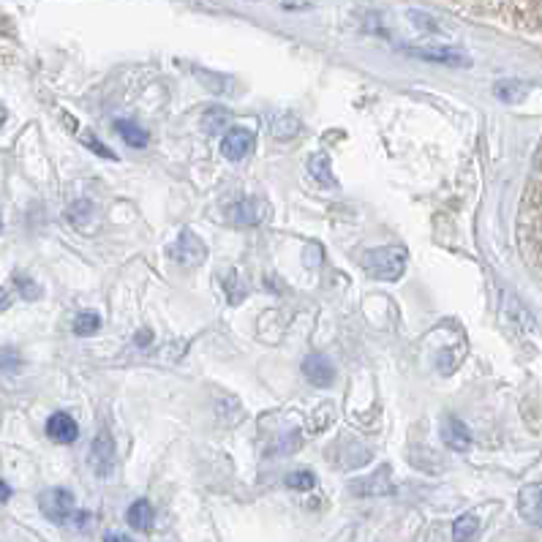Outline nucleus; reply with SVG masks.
<instances>
[{
    "label": "nucleus",
    "mask_w": 542,
    "mask_h": 542,
    "mask_svg": "<svg viewBox=\"0 0 542 542\" xmlns=\"http://www.w3.org/2000/svg\"><path fill=\"white\" fill-rule=\"evenodd\" d=\"M363 270L376 281H399L406 270V251L401 245H384L371 248L368 254L360 259Z\"/></svg>",
    "instance_id": "1"
},
{
    "label": "nucleus",
    "mask_w": 542,
    "mask_h": 542,
    "mask_svg": "<svg viewBox=\"0 0 542 542\" xmlns=\"http://www.w3.org/2000/svg\"><path fill=\"white\" fill-rule=\"evenodd\" d=\"M39 510L52 523H66L74 515V496L66 488H47L39 496Z\"/></svg>",
    "instance_id": "2"
},
{
    "label": "nucleus",
    "mask_w": 542,
    "mask_h": 542,
    "mask_svg": "<svg viewBox=\"0 0 542 542\" xmlns=\"http://www.w3.org/2000/svg\"><path fill=\"white\" fill-rule=\"evenodd\" d=\"M169 257L177 259L180 265H189V267H197L202 259H205V243L191 232H180V237L174 240V245L169 248Z\"/></svg>",
    "instance_id": "3"
},
{
    "label": "nucleus",
    "mask_w": 542,
    "mask_h": 542,
    "mask_svg": "<svg viewBox=\"0 0 542 542\" xmlns=\"http://www.w3.org/2000/svg\"><path fill=\"white\" fill-rule=\"evenodd\" d=\"M251 148H254V131H248L243 126L229 128L221 139V153L229 161H243L251 153Z\"/></svg>",
    "instance_id": "4"
},
{
    "label": "nucleus",
    "mask_w": 542,
    "mask_h": 542,
    "mask_svg": "<svg viewBox=\"0 0 542 542\" xmlns=\"http://www.w3.org/2000/svg\"><path fill=\"white\" fill-rule=\"evenodd\" d=\"M518 513L526 523L542 529V483H531L518 493Z\"/></svg>",
    "instance_id": "5"
},
{
    "label": "nucleus",
    "mask_w": 542,
    "mask_h": 542,
    "mask_svg": "<svg viewBox=\"0 0 542 542\" xmlns=\"http://www.w3.org/2000/svg\"><path fill=\"white\" fill-rule=\"evenodd\" d=\"M90 463L93 472L98 477H110L115 468V445L110 439V433H98L93 439V450H90Z\"/></svg>",
    "instance_id": "6"
},
{
    "label": "nucleus",
    "mask_w": 542,
    "mask_h": 542,
    "mask_svg": "<svg viewBox=\"0 0 542 542\" xmlns=\"http://www.w3.org/2000/svg\"><path fill=\"white\" fill-rule=\"evenodd\" d=\"M47 437L58 445H74L77 437H80V425L77 420L66 414V412H55L50 420H47Z\"/></svg>",
    "instance_id": "7"
},
{
    "label": "nucleus",
    "mask_w": 542,
    "mask_h": 542,
    "mask_svg": "<svg viewBox=\"0 0 542 542\" xmlns=\"http://www.w3.org/2000/svg\"><path fill=\"white\" fill-rule=\"evenodd\" d=\"M303 374L316 387H330L336 382V368L324 354H308L303 360Z\"/></svg>",
    "instance_id": "8"
},
{
    "label": "nucleus",
    "mask_w": 542,
    "mask_h": 542,
    "mask_svg": "<svg viewBox=\"0 0 542 542\" xmlns=\"http://www.w3.org/2000/svg\"><path fill=\"white\" fill-rule=\"evenodd\" d=\"M442 442L455 453H466L472 447V433H468V428L458 417H447L442 422Z\"/></svg>",
    "instance_id": "9"
},
{
    "label": "nucleus",
    "mask_w": 542,
    "mask_h": 542,
    "mask_svg": "<svg viewBox=\"0 0 542 542\" xmlns=\"http://www.w3.org/2000/svg\"><path fill=\"white\" fill-rule=\"evenodd\" d=\"M409 55L420 58V60H430V63H445V66H468V60L455 52V50H442V47H406Z\"/></svg>",
    "instance_id": "10"
},
{
    "label": "nucleus",
    "mask_w": 542,
    "mask_h": 542,
    "mask_svg": "<svg viewBox=\"0 0 542 542\" xmlns=\"http://www.w3.org/2000/svg\"><path fill=\"white\" fill-rule=\"evenodd\" d=\"M259 221H262V205L257 199H248L245 197V199L232 205V224L235 227L248 229V227H257Z\"/></svg>",
    "instance_id": "11"
},
{
    "label": "nucleus",
    "mask_w": 542,
    "mask_h": 542,
    "mask_svg": "<svg viewBox=\"0 0 542 542\" xmlns=\"http://www.w3.org/2000/svg\"><path fill=\"white\" fill-rule=\"evenodd\" d=\"M352 491L360 493V496H382V493H390V491H392V485H390V468L384 466V468H379L376 475L366 477L363 483H354Z\"/></svg>",
    "instance_id": "12"
},
{
    "label": "nucleus",
    "mask_w": 542,
    "mask_h": 542,
    "mask_svg": "<svg viewBox=\"0 0 542 542\" xmlns=\"http://www.w3.org/2000/svg\"><path fill=\"white\" fill-rule=\"evenodd\" d=\"M126 521H128V526L136 529V531H148V529L153 526V521H156L151 501H148V499H136L131 507H128V513H126Z\"/></svg>",
    "instance_id": "13"
},
{
    "label": "nucleus",
    "mask_w": 542,
    "mask_h": 542,
    "mask_svg": "<svg viewBox=\"0 0 542 542\" xmlns=\"http://www.w3.org/2000/svg\"><path fill=\"white\" fill-rule=\"evenodd\" d=\"M270 131H273L275 139L286 142V139H292V136L300 134V120L292 112H278V115H273Z\"/></svg>",
    "instance_id": "14"
},
{
    "label": "nucleus",
    "mask_w": 542,
    "mask_h": 542,
    "mask_svg": "<svg viewBox=\"0 0 542 542\" xmlns=\"http://www.w3.org/2000/svg\"><path fill=\"white\" fill-rule=\"evenodd\" d=\"M308 169H311V174H314V180H316L319 186H324V189H336V177H333V172H330V159L324 156V153L311 156Z\"/></svg>",
    "instance_id": "15"
},
{
    "label": "nucleus",
    "mask_w": 542,
    "mask_h": 542,
    "mask_svg": "<svg viewBox=\"0 0 542 542\" xmlns=\"http://www.w3.org/2000/svg\"><path fill=\"white\" fill-rule=\"evenodd\" d=\"M480 531V518L472 515V513H466L461 515L455 523H453V539L455 542H472Z\"/></svg>",
    "instance_id": "16"
},
{
    "label": "nucleus",
    "mask_w": 542,
    "mask_h": 542,
    "mask_svg": "<svg viewBox=\"0 0 542 542\" xmlns=\"http://www.w3.org/2000/svg\"><path fill=\"white\" fill-rule=\"evenodd\" d=\"M115 131L123 136L126 144H131V148H144V144H148V131H144L142 126H136V123H131V120H118Z\"/></svg>",
    "instance_id": "17"
},
{
    "label": "nucleus",
    "mask_w": 542,
    "mask_h": 542,
    "mask_svg": "<svg viewBox=\"0 0 542 542\" xmlns=\"http://www.w3.org/2000/svg\"><path fill=\"white\" fill-rule=\"evenodd\" d=\"M493 93H496L501 101L513 104V101H521V98L526 96V85H521V82H515V80H501V82L493 88Z\"/></svg>",
    "instance_id": "18"
},
{
    "label": "nucleus",
    "mask_w": 542,
    "mask_h": 542,
    "mask_svg": "<svg viewBox=\"0 0 542 542\" xmlns=\"http://www.w3.org/2000/svg\"><path fill=\"white\" fill-rule=\"evenodd\" d=\"M101 330V316L98 314H93V311H85V314H80L77 319H74V333L77 336H96Z\"/></svg>",
    "instance_id": "19"
},
{
    "label": "nucleus",
    "mask_w": 542,
    "mask_h": 542,
    "mask_svg": "<svg viewBox=\"0 0 542 542\" xmlns=\"http://www.w3.org/2000/svg\"><path fill=\"white\" fill-rule=\"evenodd\" d=\"M314 485H316V477H314V472H308V468L286 475V488H292V491H311Z\"/></svg>",
    "instance_id": "20"
},
{
    "label": "nucleus",
    "mask_w": 542,
    "mask_h": 542,
    "mask_svg": "<svg viewBox=\"0 0 542 542\" xmlns=\"http://www.w3.org/2000/svg\"><path fill=\"white\" fill-rule=\"evenodd\" d=\"M74 131H77V136H80V139H82V142L88 144V148H90V151H93L96 156H104V159H115V153H112L110 148H104V144H101V142H98V139H96V136H93V134L88 131V128H74Z\"/></svg>",
    "instance_id": "21"
},
{
    "label": "nucleus",
    "mask_w": 542,
    "mask_h": 542,
    "mask_svg": "<svg viewBox=\"0 0 542 542\" xmlns=\"http://www.w3.org/2000/svg\"><path fill=\"white\" fill-rule=\"evenodd\" d=\"M227 120H229V112H227V110H221V106H213V110L205 115V131L215 134V131H219V128H221Z\"/></svg>",
    "instance_id": "22"
},
{
    "label": "nucleus",
    "mask_w": 542,
    "mask_h": 542,
    "mask_svg": "<svg viewBox=\"0 0 542 542\" xmlns=\"http://www.w3.org/2000/svg\"><path fill=\"white\" fill-rule=\"evenodd\" d=\"M19 352L12 349V346H4L0 349V371H17L19 368Z\"/></svg>",
    "instance_id": "23"
},
{
    "label": "nucleus",
    "mask_w": 542,
    "mask_h": 542,
    "mask_svg": "<svg viewBox=\"0 0 542 542\" xmlns=\"http://www.w3.org/2000/svg\"><path fill=\"white\" fill-rule=\"evenodd\" d=\"M17 283H19V289H22V292L27 295V300H33L35 295H39V286H35V283H30V281H25L22 275L17 278Z\"/></svg>",
    "instance_id": "24"
},
{
    "label": "nucleus",
    "mask_w": 542,
    "mask_h": 542,
    "mask_svg": "<svg viewBox=\"0 0 542 542\" xmlns=\"http://www.w3.org/2000/svg\"><path fill=\"white\" fill-rule=\"evenodd\" d=\"M12 499V488L4 483V480H0V504H4V501H9Z\"/></svg>",
    "instance_id": "25"
},
{
    "label": "nucleus",
    "mask_w": 542,
    "mask_h": 542,
    "mask_svg": "<svg viewBox=\"0 0 542 542\" xmlns=\"http://www.w3.org/2000/svg\"><path fill=\"white\" fill-rule=\"evenodd\" d=\"M104 542H134V539H128V537H123V534H106Z\"/></svg>",
    "instance_id": "26"
},
{
    "label": "nucleus",
    "mask_w": 542,
    "mask_h": 542,
    "mask_svg": "<svg viewBox=\"0 0 542 542\" xmlns=\"http://www.w3.org/2000/svg\"><path fill=\"white\" fill-rule=\"evenodd\" d=\"M136 338H139V341H136L139 346H148V344H151V333H139Z\"/></svg>",
    "instance_id": "27"
},
{
    "label": "nucleus",
    "mask_w": 542,
    "mask_h": 542,
    "mask_svg": "<svg viewBox=\"0 0 542 542\" xmlns=\"http://www.w3.org/2000/svg\"><path fill=\"white\" fill-rule=\"evenodd\" d=\"M6 120V112H4V106H0V123H4Z\"/></svg>",
    "instance_id": "28"
},
{
    "label": "nucleus",
    "mask_w": 542,
    "mask_h": 542,
    "mask_svg": "<svg viewBox=\"0 0 542 542\" xmlns=\"http://www.w3.org/2000/svg\"><path fill=\"white\" fill-rule=\"evenodd\" d=\"M0 232H4V219H0Z\"/></svg>",
    "instance_id": "29"
}]
</instances>
